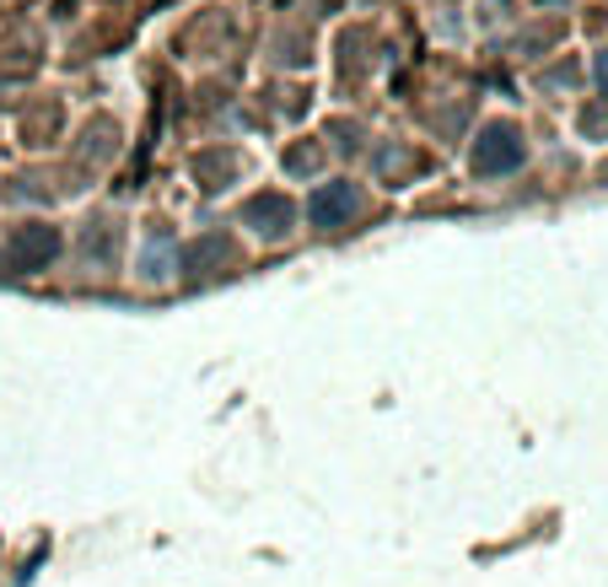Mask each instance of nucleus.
I'll return each mask as SVG.
<instances>
[{
    "label": "nucleus",
    "mask_w": 608,
    "mask_h": 587,
    "mask_svg": "<svg viewBox=\"0 0 608 587\" xmlns=\"http://www.w3.org/2000/svg\"><path fill=\"white\" fill-rule=\"evenodd\" d=\"M523 162V140L512 125H490L485 140H480V151H474V168L480 173H512Z\"/></svg>",
    "instance_id": "1"
},
{
    "label": "nucleus",
    "mask_w": 608,
    "mask_h": 587,
    "mask_svg": "<svg viewBox=\"0 0 608 587\" xmlns=\"http://www.w3.org/2000/svg\"><path fill=\"white\" fill-rule=\"evenodd\" d=\"M351 210H356V189L351 184H323L318 195L307 199L312 227H340V221H351Z\"/></svg>",
    "instance_id": "2"
},
{
    "label": "nucleus",
    "mask_w": 608,
    "mask_h": 587,
    "mask_svg": "<svg viewBox=\"0 0 608 587\" xmlns=\"http://www.w3.org/2000/svg\"><path fill=\"white\" fill-rule=\"evenodd\" d=\"M49 254H55V232H49V227H33V232H22V238L11 243V260L22 264V269L38 264V260H49Z\"/></svg>",
    "instance_id": "3"
},
{
    "label": "nucleus",
    "mask_w": 608,
    "mask_h": 587,
    "mask_svg": "<svg viewBox=\"0 0 608 587\" xmlns=\"http://www.w3.org/2000/svg\"><path fill=\"white\" fill-rule=\"evenodd\" d=\"M253 221H269L264 232H269V238H280V232H286V221H291V205H286V199H259V205H253Z\"/></svg>",
    "instance_id": "4"
},
{
    "label": "nucleus",
    "mask_w": 608,
    "mask_h": 587,
    "mask_svg": "<svg viewBox=\"0 0 608 587\" xmlns=\"http://www.w3.org/2000/svg\"><path fill=\"white\" fill-rule=\"evenodd\" d=\"M598 87H604V92H608V49H604V55H598Z\"/></svg>",
    "instance_id": "5"
}]
</instances>
